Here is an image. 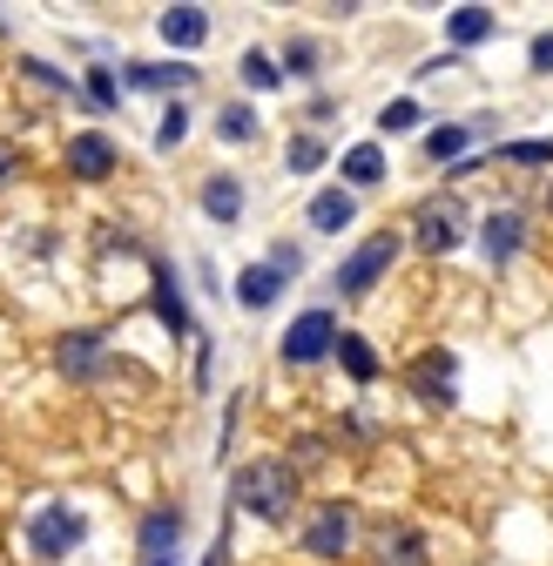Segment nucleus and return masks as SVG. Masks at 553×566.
<instances>
[{
    "label": "nucleus",
    "mask_w": 553,
    "mask_h": 566,
    "mask_svg": "<svg viewBox=\"0 0 553 566\" xmlns=\"http://www.w3.org/2000/svg\"><path fill=\"white\" fill-rule=\"evenodd\" d=\"M230 500H237L250 520L284 526V520L298 513V472H291L284 459H250V465H237V479H230Z\"/></svg>",
    "instance_id": "1"
},
{
    "label": "nucleus",
    "mask_w": 553,
    "mask_h": 566,
    "mask_svg": "<svg viewBox=\"0 0 553 566\" xmlns=\"http://www.w3.org/2000/svg\"><path fill=\"white\" fill-rule=\"evenodd\" d=\"M411 230H419V250L446 256V250L466 243L472 217H466V202H459V196H426V202H419V217H411Z\"/></svg>",
    "instance_id": "2"
},
{
    "label": "nucleus",
    "mask_w": 553,
    "mask_h": 566,
    "mask_svg": "<svg viewBox=\"0 0 553 566\" xmlns=\"http://www.w3.org/2000/svg\"><path fill=\"white\" fill-rule=\"evenodd\" d=\"M88 539V526H82V513H67V506H41L34 520H28V546H34V559H67Z\"/></svg>",
    "instance_id": "3"
},
{
    "label": "nucleus",
    "mask_w": 553,
    "mask_h": 566,
    "mask_svg": "<svg viewBox=\"0 0 553 566\" xmlns=\"http://www.w3.org/2000/svg\"><path fill=\"white\" fill-rule=\"evenodd\" d=\"M392 263H398V237H372L365 250H352V256L337 263V291H344V297H365Z\"/></svg>",
    "instance_id": "4"
},
{
    "label": "nucleus",
    "mask_w": 553,
    "mask_h": 566,
    "mask_svg": "<svg viewBox=\"0 0 553 566\" xmlns=\"http://www.w3.org/2000/svg\"><path fill=\"white\" fill-rule=\"evenodd\" d=\"M331 344H337V317L331 311H304L291 331H284V365H317V358H331Z\"/></svg>",
    "instance_id": "5"
},
{
    "label": "nucleus",
    "mask_w": 553,
    "mask_h": 566,
    "mask_svg": "<svg viewBox=\"0 0 553 566\" xmlns=\"http://www.w3.org/2000/svg\"><path fill=\"white\" fill-rule=\"evenodd\" d=\"M352 506L344 500H324L317 513H311V526H304V553H317V559H344L352 553Z\"/></svg>",
    "instance_id": "6"
},
{
    "label": "nucleus",
    "mask_w": 553,
    "mask_h": 566,
    "mask_svg": "<svg viewBox=\"0 0 553 566\" xmlns=\"http://www.w3.org/2000/svg\"><path fill=\"white\" fill-rule=\"evenodd\" d=\"M115 142L102 135V128H82V135H67V176H82V182H102V176H115Z\"/></svg>",
    "instance_id": "7"
},
{
    "label": "nucleus",
    "mask_w": 553,
    "mask_h": 566,
    "mask_svg": "<svg viewBox=\"0 0 553 566\" xmlns=\"http://www.w3.org/2000/svg\"><path fill=\"white\" fill-rule=\"evenodd\" d=\"M358 223V196L352 189H317L311 196V230L317 237H337V230H352Z\"/></svg>",
    "instance_id": "8"
},
{
    "label": "nucleus",
    "mask_w": 553,
    "mask_h": 566,
    "mask_svg": "<svg viewBox=\"0 0 553 566\" xmlns=\"http://www.w3.org/2000/svg\"><path fill=\"white\" fill-rule=\"evenodd\" d=\"M411 391H419L426 405H452V358L446 350H426V358L411 365Z\"/></svg>",
    "instance_id": "9"
},
{
    "label": "nucleus",
    "mask_w": 553,
    "mask_h": 566,
    "mask_svg": "<svg viewBox=\"0 0 553 566\" xmlns=\"http://www.w3.org/2000/svg\"><path fill=\"white\" fill-rule=\"evenodd\" d=\"M182 546V506H156L143 520V559H169Z\"/></svg>",
    "instance_id": "10"
},
{
    "label": "nucleus",
    "mask_w": 553,
    "mask_h": 566,
    "mask_svg": "<svg viewBox=\"0 0 553 566\" xmlns=\"http://www.w3.org/2000/svg\"><path fill=\"white\" fill-rule=\"evenodd\" d=\"M156 28H163V41H169V48H182V54L210 41V14H202V8H163V21H156Z\"/></svg>",
    "instance_id": "11"
},
{
    "label": "nucleus",
    "mask_w": 553,
    "mask_h": 566,
    "mask_svg": "<svg viewBox=\"0 0 553 566\" xmlns=\"http://www.w3.org/2000/svg\"><path fill=\"white\" fill-rule=\"evenodd\" d=\"M122 82H128V88H189L196 67H182V61H128Z\"/></svg>",
    "instance_id": "12"
},
{
    "label": "nucleus",
    "mask_w": 553,
    "mask_h": 566,
    "mask_svg": "<svg viewBox=\"0 0 553 566\" xmlns=\"http://www.w3.org/2000/svg\"><path fill=\"white\" fill-rule=\"evenodd\" d=\"M276 291H284V276H276L270 263H243V270H237V304H243V311H270Z\"/></svg>",
    "instance_id": "13"
},
{
    "label": "nucleus",
    "mask_w": 553,
    "mask_h": 566,
    "mask_svg": "<svg viewBox=\"0 0 553 566\" xmlns=\"http://www.w3.org/2000/svg\"><path fill=\"white\" fill-rule=\"evenodd\" d=\"M149 276H156V317H163V331H169V337H189V304H182V291H176V270L156 263Z\"/></svg>",
    "instance_id": "14"
},
{
    "label": "nucleus",
    "mask_w": 553,
    "mask_h": 566,
    "mask_svg": "<svg viewBox=\"0 0 553 566\" xmlns=\"http://www.w3.org/2000/svg\"><path fill=\"white\" fill-rule=\"evenodd\" d=\"M202 217L230 230V223L243 217V182H237V176H210V182H202Z\"/></svg>",
    "instance_id": "15"
},
{
    "label": "nucleus",
    "mask_w": 553,
    "mask_h": 566,
    "mask_svg": "<svg viewBox=\"0 0 553 566\" xmlns=\"http://www.w3.org/2000/svg\"><path fill=\"white\" fill-rule=\"evenodd\" d=\"M61 371H67V378H95V371H102V331H67Z\"/></svg>",
    "instance_id": "16"
},
{
    "label": "nucleus",
    "mask_w": 553,
    "mask_h": 566,
    "mask_svg": "<svg viewBox=\"0 0 553 566\" xmlns=\"http://www.w3.org/2000/svg\"><path fill=\"white\" fill-rule=\"evenodd\" d=\"M493 28H500V21H493V8H452V14H446V41H452V48H479V41H493Z\"/></svg>",
    "instance_id": "17"
},
{
    "label": "nucleus",
    "mask_w": 553,
    "mask_h": 566,
    "mask_svg": "<svg viewBox=\"0 0 553 566\" xmlns=\"http://www.w3.org/2000/svg\"><path fill=\"white\" fill-rule=\"evenodd\" d=\"M378 566H426V533L385 526V533H378Z\"/></svg>",
    "instance_id": "18"
},
{
    "label": "nucleus",
    "mask_w": 553,
    "mask_h": 566,
    "mask_svg": "<svg viewBox=\"0 0 553 566\" xmlns=\"http://www.w3.org/2000/svg\"><path fill=\"white\" fill-rule=\"evenodd\" d=\"M344 182H352V189H372V182H385V149H378V142H358V149H344Z\"/></svg>",
    "instance_id": "19"
},
{
    "label": "nucleus",
    "mask_w": 553,
    "mask_h": 566,
    "mask_svg": "<svg viewBox=\"0 0 553 566\" xmlns=\"http://www.w3.org/2000/svg\"><path fill=\"white\" fill-rule=\"evenodd\" d=\"M331 350H337V365L352 371L358 385H372V378H378V350H372L358 331H337V344H331Z\"/></svg>",
    "instance_id": "20"
},
{
    "label": "nucleus",
    "mask_w": 553,
    "mask_h": 566,
    "mask_svg": "<svg viewBox=\"0 0 553 566\" xmlns=\"http://www.w3.org/2000/svg\"><path fill=\"white\" fill-rule=\"evenodd\" d=\"M479 230H487V256L493 263H507V256H520V217H513V209H507V217H487V223H479Z\"/></svg>",
    "instance_id": "21"
},
{
    "label": "nucleus",
    "mask_w": 553,
    "mask_h": 566,
    "mask_svg": "<svg viewBox=\"0 0 553 566\" xmlns=\"http://www.w3.org/2000/svg\"><path fill=\"white\" fill-rule=\"evenodd\" d=\"M237 75H243V88H257V95L284 88V75H276V61H270L263 48H250V54H243V67H237Z\"/></svg>",
    "instance_id": "22"
},
{
    "label": "nucleus",
    "mask_w": 553,
    "mask_h": 566,
    "mask_svg": "<svg viewBox=\"0 0 553 566\" xmlns=\"http://www.w3.org/2000/svg\"><path fill=\"white\" fill-rule=\"evenodd\" d=\"M466 149H472V128H466V122H452V128L426 135V156H432V163H459Z\"/></svg>",
    "instance_id": "23"
},
{
    "label": "nucleus",
    "mask_w": 553,
    "mask_h": 566,
    "mask_svg": "<svg viewBox=\"0 0 553 566\" xmlns=\"http://www.w3.org/2000/svg\"><path fill=\"white\" fill-rule=\"evenodd\" d=\"M217 135H223V142H257V108H250V102H223Z\"/></svg>",
    "instance_id": "24"
},
{
    "label": "nucleus",
    "mask_w": 553,
    "mask_h": 566,
    "mask_svg": "<svg viewBox=\"0 0 553 566\" xmlns=\"http://www.w3.org/2000/svg\"><path fill=\"white\" fill-rule=\"evenodd\" d=\"M378 128H385V135H405V128H419V102H411V95L385 102V108H378Z\"/></svg>",
    "instance_id": "25"
},
{
    "label": "nucleus",
    "mask_w": 553,
    "mask_h": 566,
    "mask_svg": "<svg viewBox=\"0 0 553 566\" xmlns=\"http://www.w3.org/2000/svg\"><path fill=\"white\" fill-rule=\"evenodd\" d=\"M276 75L311 82V75H317V41H291V48H284V67H276Z\"/></svg>",
    "instance_id": "26"
},
{
    "label": "nucleus",
    "mask_w": 553,
    "mask_h": 566,
    "mask_svg": "<svg viewBox=\"0 0 553 566\" xmlns=\"http://www.w3.org/2000/svg\"><path fill=\"white\" fill-rule=\"evenodd\" d=\"M317 163H324V142H317V135H298L291 156H284V169H291V176H311Z\"/></svg>",
    "instance_id": "27"
},
{
    "label": "nucleus",
    "mask_w": 553,
    "mask_h": 566,
    "mask_svg": "<svg viewBox=\"0 0 553 566\" xmlns=\"http://www.w3.org/2000/svg\"><path fill=\"white\" fill-rule=\"evenodd\" d=\"M500 156L507 163H526V169H553V142H507Z\"/></svg>",
    "instance_id": "28"
},
{
    "label": "nucleus",
    "mask_w": 553,
    "mask_h": 566,
    "mask_svg": "<svg viewBox=\"0 0 553 566\" xmlns=\"http://www.w3.org/2000/svg\"><path fill=\"white\" fill-rule=\"evenodd\" d=\"M115 67H88V108H115Z\"/></svg>",
    "instance_id": "29"
},
{
    "label": "nucleus",
    "mask_w": 553,
    "mask_h": 566,
    "mask_svg": "<svg viewBox=\"0 0 553 566\" xmlns=\"http://www.w3.org/2000/svg\"><path fill=\"white\" fill-rule=\"evenodd\" d=\"M182 135H189V108L176 102V108L163 115V128H156V142H163V149H176V142H182Z\"/></svg>",
    "instance_id": "30"
},
{
    "label": "nucleus",
    "mask_w": 553,
    "mask_h": 566,
    "mask_svg": "<svg viewBox=\"0 0 553 566\" xmlns=\"http://www.w3.org/2000/svg\"><path fill=\"white\" fill-rule=\"evenodd\" d=\"M21 176V149H14V142H0V189H8Z\"/></svg>",
    "instance_id": "31"
},
{
    "label": "nucleus",
    "mask_w": 553,
    "mask_h": 566,
    "mask_svg": "<svg viewBox=\"0 0 553 566\" xmlns=\"http://www.w3.org/2000/svg\"><path fill=\"white\" fill-rule=\"evenodd\" d=\"M533 67H540V75H553V34H533Z\"/></svg>",
    "instance_id": "32"
},
{
    "label": "nucleus",
    "mask_w": 553,
    "mask_h": 566,
    "mask_svg": "<svg viewBox=\"0 0 553 566\" xmlns=\"http://www.w3.org/2000/svg\"><path fill=\"white\" fill-rule=\"evenodd\" d=\"M546 209H553V189H546Z\"/></svg>",
    "instance_id": "33"
}]
</instances>
